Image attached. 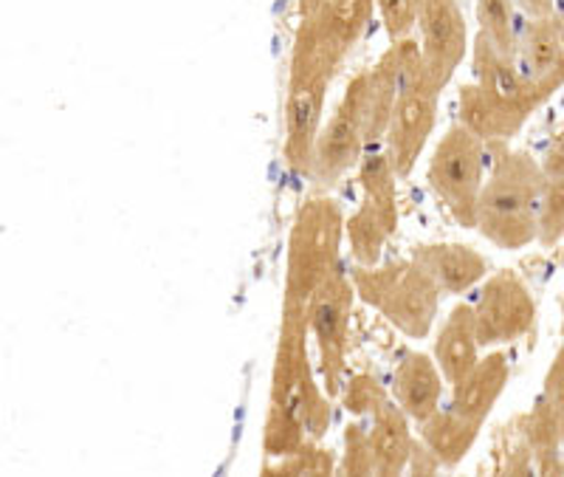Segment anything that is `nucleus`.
Segmentation results:
<instances>
[{
  "label": "nucleus",
  "mask_w": 564,
  "mask_h": 477,
  "mask_svg": "<svg viewBox=\"0 0 564 477\" xmlns=\"http://www.w3.org/2000/svg\"><path fill=\"white\" fill-rule=\"evenodd\" d=\"M316 117H319V94H311V90L296 94L294 105H291V135L296 142L314 133Z\"/></svg>",
  "instance_id": "nucleus-13"
},
{
  "label": "nucleus",
  "mask_w": 564,
  "mask_h": 477,
  "mask_svg": "<svg viewBox=\"0 0 564 477\" xmlns=\"http://www.w3.org/2000/svg\"><path fill=\"white\" fill-rule=\"evenodd\" d=\"M482 37L506 57H517V37L520 29L513 26L511 0H480Z\"/></svg>",
  "instance_id": "nucleus-12"
},
{
  "label": "nucleus",
  "mask_w": 564,
  "mask_h": 477,
  "mask_svg": "<svg viewBox=\"0 0 564 477\" xmlns=\"http://www.w3.org/2000/svg\"><path fill=\"white\" fill-rule=\"evenodd\" d=\"M517 57H520L522 77L539 90L556 88L564 79V23L553 14L528 20V26L520 29L517 37Z\"/></svg>",
  "instance_id": "nucleus-4"
},
{
  "label": "nucleus",
  "mask_w": 564,
  "mask_h": 477,
  "mask_svg": "<svg viewBox=\"0 0 564 477\" xmlns=\"http://www.w3.org/2000/svg\"><path fill=\"white\" fill-rule=\"evenodd\" d=\"M441 368L449 381H463L475 370V316L468 308H457L452 323L437 343Z\"/></svg>",
  "instance_id": "nucleus-9"
},
{
  "label": "nucleus",
  "mask_w": 564,
  "mask_h": 477,
  "mask_svg": "<svg viewBox=\"0 0 564 477\" xmlns=\"http://www.w3.org/2000/svg\"><path fill=\"white\" fill-rule=\"evenodd\" d=\"M533 303L528 291L513 278H497L488 285L480 311L482 343L513 339L517 334L531 328Z\"/></svg>",
  "instance_id": "nucleus-5"
},
{
  "label": "nucleus",
  "mask_w": 564,
  "mask_h": 477,
  "mask_svg": "<svg viewBox=\"0 0 564 477\" xmlns=\"http://www.w3.org/2000/svg\"><path fill=\"white\" fill-rule=\"evenodd\" d=\"M339 305L336 300H322L319 308H316V328H319V336L325 343H334L336 336H339Z\"/></svg>",
  "instance_id": "nucleus-15"
},
{
  "label": "nucleus",
  "mask_w": 564,
  "mask_h": 477,
  "mask_svg": "<svg viewBox=\"0 0 564 477\" xmlns=\"http://www.w3.org/2000/svg\"><path fill=\"white\" fill-rule=\"evenodd\" d=\"M417 23L423 32V59L432 79L443 83L455 72L466 45V26L455 0H417Z\"/></svg>",
  "instance_id": "nucleus-3"
},
{
  "label": "nucleus",
  "mask_w": 564,
  "mask_h": 477,
  "mask_svg": "<svg viewBox=\"0 0 564 477\" xmlns=\"http://www.w3.org/2000/svg\"><path fill=\"white\" fill-rule=\"evenodd\" d=\"M547 390H551V395H553V401H556V404H564V348H562V354H558L556 365H553V370H551V381H547Z\"/></svg>",
  "instance_id": "nucleus-16"
},
{
  "label": "nucleus",
  "mask_w": 564,
  "mask_h": 477,
  "mask_svg": "<svg viewBox=\"0 0 564 477\" xmlns=\"http://www.w3.org/2000/svg\"><path fill=\"white\" fill-rule=\"evenodd\" d=\"M432 128V99L423 90L406 88L404 97L398 99L395 113H392V155H395V167L406 173L417 153H421L426 133Z\"/></svg>",
  "instance_id": "nucleus-6"
},
{
  "label": "nucleus",
  "mask_w": 564,
  "mask_h": 477,
  "mask_svg": "<svg viewBox=\"0 0 564 477\" xmlns=\"http://www.w3.org/2000/svg\"><path fill=\"white\" fill-rule=\"evenodd\" d=\"M539 229L545 240L558 238L564 232V139L551 153V164L545 170V207H542Z\"/></svg>",
  "instance_id": "nucleus-11"
},
{
  "label": "nucleus",
  "mask_w": 564,
  "mask_h": 477,
  "mask_svg": "<svg viewBox=\"0 0 564 477\" xmlns=\"http://www.w3.org/2000/svg\"><path fill=\"white\" fill-rule=\"evenodd\" d=\"M381 12L392 37H404L417 20V0H381Z\"/></svg>",
  "instance_id": "nucleus-14"
},
{
  "label": "nucleus",
  "mask_w": 564,
  "mask_h": 477,
  "mask_svg": "<svg viewBox=\"0 0 564 477\" xmlns=\"http://www.w3.org/2000/svg\"><path fill=\"white\" fill-rule=\"evenodd\" d=\"M398 395H401V404L406 406V413H412L415 419H430L435 413L437 395H441V379H437L435 368L423 356L410 359L404 368L398 370Z\"/></svg>",
  "instance_id": "nucleus-10"
},
{
  "label": "nucleus",
  "mask_w": 564,
  "mask_h": 477,
  "mask_svg": "<svg viewBox=\"0 0 564 477\" xmlns=\"http://www.w3.org/2000/svg\"><path fill=\"white\" fill-rule=\"evenodd\" d=\"M480 175H482V148L471 130L455 128L443 139L432 159V184L446 207L463 220L477 224L480 209Z\"/></svg>",
  "instance_id": "nucleus-2"
},
{
  "label": "nucleus",
  "mask_w": 564,
  "mask_h": 477,
  "mask_svg": "<svg viewBox=\"0 0 564 477\" xmlns=\"http://www.w3.org/2000/svg\"><path fill=\"white\" fill-rule=\"evenodd\" d=\"M361 105L347 102V108H341L334 117L327 133L322 135L319 142V167L322 173H339L347 164L352 162V155L359 150L361 142Z\"/></svg>",
  "instance_id": "nucleus-8"
},
{
  "label": "nucleus",
  "mask_w": 564,
  "mask_h": 477,
  "mask_svg": "<svg viewBox=\"0 0 564 477\" xmlns=\"http://www.w3.org/2000/svg\"><path fill=\"white\" fill-rule=\"evenodd\" d=\"M421 265L446 291L468 289L482 274V260L466 246H432L421 252Z\"/></svg>",
  "instance_id": "nucleus-7"
},
{
  "label": "nucleus",
  "mask_w": 564,
  "mask_h": 477,
  "mask_svg": "<svg viewBox=\"0 0 564 477\" xmlns=\"http://www.w3.org/2000/svg\"><path fill=\"white\" fill-rule=\"evenodd\" d=\"M542 207H545V173L528 155H511L480 193L477 220L488 238L508 249H520L531 243L542 226Z\"/></svg>",
  "instance_id": "nucleus-1"
},
{
  "label": "nucleus",
  "mask_w": 564,
  "mask_h": 477,
  "mask_svg": "<svg viewBox=\"0 0 564 477\" xmlns=\"http://www.w3.org/2000/svg\"><path fill=\"white\" fill-rule=\"evenodd\" d=\"M528 7V12H533L536 18H545V14H551V0H522Z\"/></svg>",
  "instance_id": "nucleus-17"
}]
</instances>
